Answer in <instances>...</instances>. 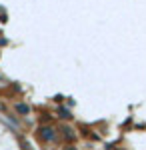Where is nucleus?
I'll return each instance as SVG.
<instances>
[{"instance_id": "f257e3e1", "label": "nucleus", "mask_w": 146, "mask_h": 150, "mask_svg": "<svg viewBox=\"0 0 146 150\" xmlns=\"http://www.w3.org/2000/svg\"><path fill=\"white\" fill-rule=\"evenodd\" d=\"M42 132H44V138H52V130H50V128H46V130H42Z\"/></svg>"}]
</instances>
